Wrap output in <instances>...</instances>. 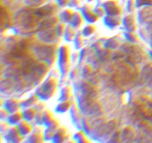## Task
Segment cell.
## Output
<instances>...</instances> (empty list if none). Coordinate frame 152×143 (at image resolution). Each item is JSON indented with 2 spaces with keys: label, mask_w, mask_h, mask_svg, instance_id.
Segmentation results:
<instances>
[{
  "label": "cell",
  "mask_w": 152,
  "mask_h": 143,
  "mask_svg": "<svg viewBox=\"0 0 152 143\" xmlns=\"http://www.w3.org/2000/svg\"><path fill=\"white\" fill-rule=\"evenodd\" d=\"M80 108L86 114L94 115L99 113L101 110V106L99 104L93 101V98H83L79 101Z\"/></svg>",
  "instance_id": "1"
},
{
  "label": "cell",
  "mask_w": 152,
  "mask_h": 143,
  "mask_svg": "<svg viewBox=\"0 0 152 143\" xmlns=\"http://www.w3.org/2000/svg\"><path fill=\"white\" fill-rule=\"evenodd\" d=\"M55 83L53 79H49L37 92V95L43 98H48L51 96L55 90Z\"/></svg>",
  "instance_id": "2"
},
{
  "label": "cell",
  "mask_w": 152,
  "mask_h": 143,
  "mask_svg": "<svg viewBox=\"0 0 152 143\" xmlns=\"http://www.w3.org/2000/svg\"><path fill=\"white\" fill-rule=\"evenodd\" d=\"M36 50H37V53L39 57L46 61L50 60V59L53 57L55 53L53 46H43L39 49H37Z\"/></svg>",
  "instance_id": "3"
},
{
  "label": "cell",
  "mask_w": 152,
  "mask_h": 143,
  "mask_svg": "<svg viewBox=\"0 0 152 143\" xmlns=\"http://www.w3.org/2000/svg\"><path fill=\"white\" fill-rule=\"evenodd\" d=\"M81 91L83 92V98H94L97 94L96 89L91 83H86V82L82 83Z\"/></svg>",
  "instance_id": "4"
},
{
  "label": "cell",
  "mask_w": 152,
  "mask_h": 143,
  "mask_svg": "<svg viewBox=\"0 0 152 143\" xmlns=\"http://www.w3.org/2000/svg\"><path fill=\"white\" fill-rule=\"evenodd\" d=\"M41 34H39V37H41V40L45 41V43H50V42H53L56 40V37H57V33H56V30H52L50 28H47V29L42 30Z\"/></svg>",
  "instance_id": "5"
},
{
  "label": "cell",
  "mask_w": 152,
  "mask_h": 143,
  "mask_svg": "<svg viewBox=\"0 0 152 143\" xmlns=\"http://www.w3.org/2000/svg\"><path fill=\"white\" fill-rule=\"evenodd\" d=\"M55 10H56L55 4L53 3H50V4H46V5L39 8L35 13L39 17H44V16H47L52 14Z\"/></svg>",
  "instance_id": "6"
},
{
  "label": "cell",
  "mask_w": 152,
  "mask_h": 143,
  "mask_svg": "<svg viewBox=\"0 0 152 143\" xmlns=\"http://www.w3.org/2000/svg\"><path fill=\"white\" fill-rule=\"evenodd\" d=\"M140 79L142 82L147 84L152 83V65H147L144 67Z\"/></svg>",
  "instance_id": "7"
},
{
  "label": "cell",
  "mask_w": 152,
  "mask_h": 143,
  "mask_svg": "<svg viewBox=\"0 0 152 143\" xmlns=\"http://www.w3.org/2000/svg\"><path fill=\"white\" fill-rule=\"evenodd\" d=\"M104 7H105L106 11H108V13L110 15L113 16V15L119 14L120 13V7H119L118 4H117V2L113 1H106L104 4Z\"/></svg>",
  "instance_id": "8"
},
{
  "label": "cell",
  "mask_w": 152,
  "mask_h": 143,
  "mask_svg": "<svg viewBox=\"0 0 152 143\" xmlns=\"http://www.w3.org/2000/svg\"><path fill=\"white\" fill-rule=\"evenodd\" d=\"M134 138V133L130 127H127L123 130L121 134L122 141L131 142Z\"/></svg>",
  "instance_id": "9"
},
{
  "label": "cell",
  "mask_w": 152,
  "mask_h": 143,
  "mask_svg": "<svg viewBox=\"0 0 152 143\" xmlns=\"http://www.w3.org/2000/svg\"><path fill=\"white\" fill-rule=\"evenodd\" d=\"M141 12H142V14L140 15V19L143 22H152V8L145 7Z\"/></svg>",
  "instance_id": "10"
},
{
  "label": "cell",
  "mask_w": 152,
  "mask_h": 143,
  "mask_svg": "<svg viewBox=\"0 0 152 143\" xmlns=\"http://www.w3.org/2000/svg\"><path fill=\"white\" fill-rule=\"evenodd\" d=\"M56 22H57V19H56V17L49 18V19H45V20L43 21L42 22H41L39 28L41 30L50 28L51 27H53V25H55V23H56Z\"/></svg>",
  "instance_id": "11"
},
{
  "label": "cell",
  "mask_w": 152,
  "mask_h": 143,
  "mask_svg": "<svg viewBox=\"0 0 152 143\" xmlns=\"http://www.w3.org/2000/svg\"><path fill=\"white\" fill-rule=\"evenodd\" d=\"M19 101L16 99H10L6 101L5 108L8 112H15L19 108Z\"/></svg>",
  "instance_id": "12"
},
{
  "label": "cell",
  "mask_w": 152,
  "mask_h": 143,
  "mask_svg": "<svg viewBox=\"0 0 152 143\" xmlns=\"http://www.w3.org/2000/svg\"><path fill=\"white\" fill-rule=\"evenodd\" d=\"M123 25H124V27H126V29L129 31H134V29L136 28L134 20L131 16H128L125 18Z\"/></svg>",
  "instance_id": "13"
},
{
  "label": "cell",
  "mask_w": 152,
  "mask_h": 143,
  "mask_svg": "<svg viewBox=\"0 0 152 143\" xmlns=\"http://www.w3.org/2000/svg\"><path fill=\"white\" fill-rule=\"evenodd\" d=\"M19 132L22 135H26L31 131V127L26 122H22L17 127Z\"/></svg>",
  "instance_id": "14"
},
{
  "label": "cell",
  "mask_w": 152,
  "mask_h": 143,
  "mask_svg": "<svg viewBox=\"0 0 152 143\" xmlns=\"http://www.w3.org/2000/svg\"><path fill=\"white\" fill-rule=\"evenodd\" d=\"M82 22H83V19H82V16H80V13H74V16H73L72 19H71V23L72 24L73 26L79 27L81 25Z\"/></svg>",
  "instance_id": "15"
},
{
  "label": "cell",
  "mask_w": 152,
  "mask_h": 143,
  "mask_svg": "<svg viewBox=\"0 0 152 143\" xmlns=\"http://www.w3.org/2000/svg\"><path fill=\"white\" fill-rule=\"evenodd\" d=\"M105 22L106 23V25H108V26L115 27L118 25L120 21H119V19L117 17H114V16H111L105 18Z\"/></svg>",
  "instance_id": "16"
},
{
  "label": "cell",
  "mask_w": 152,
  "mask_h": 143,
  "mask_svg": "<svg viewBox=\"0 0 152 143\" xmlns=\"http://www.w3.org/2000/svg\"><path fill=\"white\" fill-rule=\"evenodd\" d=\"M72 10H64V11H62V13H61V19H62V20L65 21V22H68V21H71V19H72L73 18V16H74V14H73L72 13Z\"/></svg>",
  "instance_id": "17"
},
{
  "label": "cell",
  "mask_w": 152,
  "mask_h": 143,
  "mask_svg": "<svg viewBox=\"0 0 152 143\" xmlns=\"http://www.w3.org/2000/svg\"><path fill=\"white\" fill-rule=\"evenodd\" d=\"M22 116L26 120H31L36 116V112L34 109H28L25 112H23Z\"/></svg>",
  "instance_id": "18"
},
{
  "label": "cell",
  "mask_w": 152,
  "mask_h": 143,
  "mask_svg": "<svg viewBox=\"0 0 152 143\" xmlns=\"http://www.w3.org/2000/svg\"><path fill=\"white\" fill-rule=\"evenodd\" d=\"M70 106H71V103L68 102V101H64L57 106L56 111L59 112V113H64L69 108Z\"/></svg>",
  "instance_id": "19"
},
{
  "label": "cell",
  "mask_w": 152,
  "mask_h": 143,
  "mask_svg": "<svg viewBox=\"0 0 152 143\" xmlns=\"http://www.w3.org/2000/svg\"><path fill=\"white\" fill-rule=\"evenodd\" d=\"M84 16L86 17V19L88 21H90V22H94L97 19V17L96 16V15L94 14L93 12H91L89 10H84Z\"/></svg>",
  "instance_id": "20"
},
{
  "label": "cell",
  "mask_w": 152,
  "mask_h": 143,
  "mask_svg": "<svg viewBox=\"0 0 152 143\" xmlns=\"http://www.w3.org/2000/svg\"><path fill=\"white\" fill-rule=\"evenodd\" d=\"M22 119V115L19 113H15L14 114H12L10 117L8 118V122L10 124H16L19 122Z\"/></svg>",
  "instance_id": "21"
},
{
  "label": "cell",
  "mask_w": 152,
  "mask_h": 143,
  "mask_svg": "<svg viewBox=\"0 0 152 143\" xmlns=\"http://www.w3.org/2000/svg\"><path fill=\"white\" fill-rule=\"evenodd\" d=\"M46 0H25V2L28 5L37 7V6H39L40 4H42Z\"/></svg>",
  "instance_id": "22"
},
{
  "label": "cell",
  "mask_w": 152,
  "mask_h": 143,
  "mask_svg": "<svg viewBox=\"0 0 152 143\" xmlns=\"http://www.w3.org/2000/svg\"><path fill=\"white\" fill-rule=\"evenodd\" d=\"M95 31V28L93 26V25H88L87 27H86L83 31V34L86 36H88L91 35L94 33V31Z\"/></svg>",
  "instance_id": "23"
},
{
  "label": "cell",
  "mask_w": 152,
  "mask_h": 143,
  "mask_svg": "<svg viewBox=\"0 0 152 143\" xmlns=\"http://www.w3.org/2000/svg\"><path fill=\"white\" fill-rule=\"evenodd\" d=\"M36 101V97L32 96L31 98H28V99L25 100V101H23V102L22 103V105L24 106V107H29L31 104H34Z\"/></svg>",
  "instance_id": "24"
},
{
  "label": "cell",
  "mask_w": 152,
  "mask_h": 143,
  "mask_svg": "<svg viewBox=\"0 0 152 143\" xmlns=\"http://www.w3.org/2000/svg\"><path fill=\"white\" fill-rule=\"evenodd\" d=\"M119 42L120 41H118V40L111 39L108 41V47H109L110 49H115V47L118 46V44L120 43Z\"/></svg>",
  "instance_id": "25"
},
{
  "label": "cell",
  "mask_w": 152,
  "mask_h": 143,
  "mask_svg": "<svg viewBox=\"0 0 152 143\" xmlns=\"http://www.w3.org/2000/svg\"><path fill=\"white\" fill-rule=\"evenodd\" d=\"M70 95V89L68 87H65L62 91V98L61 100H65L69 97Z\"/></svg>",
  "instance_id": "26"
},
{
  "label": "cell",
  "mask_w": 152,
  "mask_h": 143,
  "mask_svg": "<svg viewBox=\"0 0 152 143\" xmlns=\"http://www.w3.org/2000/svg\"><path fill=\"white\" fill-rule=\"evenodd\" d=\"M152 0H137L136 4L140 7L142 5H148V4H151Z\"/></svg>",
  "instance_id": "27"
},
{
  "label": "cell",
  "mask_w": 152,
  "mask_h": 143,
  "mask_svg": "<svg viewBox=\"0 0 152 143\" xmlns=\"http://www.w3.org/2000/svg\"><path fill=\"white\" fill-rule=\"evenodd\" d=\"M64 29H65V27L64 25H62V24H59L57 26V28H56V33H57V35L59 37H60L62 34L64 33Z\"/></svg>",
  "instance_id": "28"
},
{
  "label": "cell",
  "mask_w": 152,
  "mask_h": 143,
  "mask_svg": "<svg viewBox=\"0 0 152 143\" xmlns=\"http://www.w3.org/2000/svg\"><path fill=\"white\" fill-rule=\"evenodd\" d=\"M126 36H127V38L132 42H134L136 41V40H137V37H136V35L132 34V33H127V34H126Z\"/></svg>",
  "instance_id": "29"
},
{
  "label": "cell",
  "mask_w": 152,
  "mask_h": 143,
  "mask_svg": "<svg viewBox=\"0 0 152 143\" xmlns=\"http://www.w3.org/2000/svg\"><path fill=\"white\" fill-rule=\"evenodd\" d=\"M108 51L107 50H104L103 52H102V55H99V58L102 60H104V59H106V58H108V56L109 55V54H108Z\"/></svg>",
  "instance_id": "30"
},
{
  "label": "cell",
  "mask_w": 152,
  "mask_h": 143,
  "mask_svg": "<svg viewBox=\"0 0 152 143\" xmlns=\"http://www.w3.org/2000/svg\"><path fill=\"white\" fill-rule=\"evenodd\" d=\"M58 2V4H59V5L61 6H63L65 5V4H66L67 3H68V0H56Z\"/></svg>",
  "instance_id": "31"
}]
</instances>
